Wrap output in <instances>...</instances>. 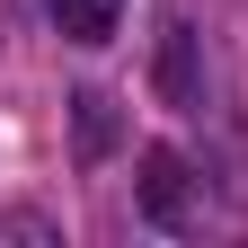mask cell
<instances>
[{
  "label": "cell",
  "mask_w": 248,
  "mask_h": 248,
  "mask_svg": "<svg viewBox=\"0 0 248 248\" xmlns=\"http://www.w3.org/2000/svg\"><path fill=\"white\" fill-rule=\"evenodd\" d=\"M133 204H142V222H151V231H169V239L204 231V213H213L204 169L186 160L177 142H151V151H142V169H133Z\"/></svg>",
  "instance_id": "6da1fadb"
},
{
  "label": "cell",
  "mask_w": 248,
  "mask_h": 248,
  "mask_svg": "<svg viewBox=\"0 0 248 248\" xmlns=\"http://www.w3.org/2000/svg\"><path fill=\"white\" fill-rule=\"evenodd\" d=\"M151 80H160V98H169L177 115L204 107V62H195V27H186V18L160 27V62H151Z\"/></svg>",
  "instance_id": "7a4b0ae2"
},
{
  "label": "cell",
  "mask_w": 248,
  "mask_h": 248,
  "mask_svg": "<svg viewBox=\"0 0 248 248\" xmlns=\"http://www.w3.org/2000/svg\"><path fill=\"white\" fill-rule=\"evenodd\" d=\"M45 9H53V36H71V45H107L124 27V0H45Z\"/></svg>",
  "instance_id": "3957f363"
},
{
  "label": "cell",
  "mask_w": 248,
  "mask_h": 248,
  "mask_svg": "<svg viewBox=\"0 0 248 248\" xmlns=\"http://www.w3.org/2000/svg\"><path fill=\"white\" fill-rule=\"evenodd\" d=\"M71 124H80V160H107V151H115V98H107V89H80Z\"/></svg>",
  "instance_id": "277c9868"
},
{
  "label": "cell",
  "mask_w": 248,
  "mask_h": 248,
  "mask_svg": "<svg viewBox=\"0 0 248 248\" xmlns=\"http://www.w3.org/2000/svg\"><path fill=\"white\" fill-rule=\"evenodd\" d=\"M0 239H45V248H62V222H45V213H0Z\"/></svg>",
  "instance_id": "5b68a950"
}]
</instances>
